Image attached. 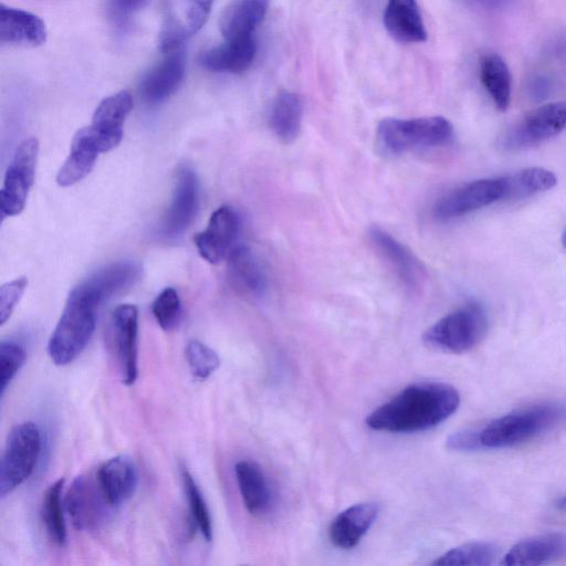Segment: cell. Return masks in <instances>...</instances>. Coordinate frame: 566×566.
Wrapping results in <instances>:
<instances>
[{
	"instance_id": "d6a6232c",
	"label": "cell",
	"mask_w": 566,
	"mask_h": 566,
	"mask_svg": "<svg viewBox=\"0 0 566 566\" xmlns=\"http://www.w3.org/2000/svg\"><path fill=\"white\" fill-rule=\"evenodd\" d=\"M182 488L188 501L192 524L207 542L212 539V521L206 500L191 473L181 469Z\"/></svg>"
},
{
	"instance_id": "ac0fdd59",
	"label": "cell",
	"mask_w": 566,
	"mask_h": 566,
	"mask_svg": "<svg viewBox=\"0 0 566 566\" xmlns=\"http://www.w3.org/2000/svg\"><path fill=\"white\" fill-rule=\"evenodd\" d=\"M96 479L106 500L117 507L129 500L138 485L137 468L128 455H116L103 462Z\"/></svg>"
},
{
	"instance_id": "5b68a950",
	"label": "cell",
	"mask_w": 566,
	"mask_h": 566,
	"mask_svg": "<svg viewBox=\"0 0 566 566\" xmlns=\"http://www.w3.org/2000/svg\"><path fill=\"white\" fill-rule=\"evenodd\" d=\"M489 318L479 303L470 302L440 318L422 335L429 348L462 354L474 348L485 337Z\"/></svg>"
},
{
	"instance_id": "ab89813d",
	"label": "cell",
	"mask_w": 566,
	"mask_h": 566,
	"mask_svg": "<svg viewBox=\"0 0 566 566\" xmlns=\"http://www.w3.org/2000/svg\"><path fill=\"white\" fill-rule=\"evenodd\" d=\"M149 0H106L108 14L116 21L123 22L144 8Z\"/></svg>"
},
{
	"instance_id": "603a6c76",
	"label": "cell",
	"mask_w": 566,
	"mask_h": 566,
	"mask_svg": "<svg viewBox=\"0 0 566 566\" xmlns=\"http://www.w3.org/2000/svg\"><path fill=\"white\" fill-rule=\"evenodd\" d=\"M234 475L245 510L258 517L268 514L272 493L262 468L254 461L241 460L234 465Z\"/></svg>"
},
{
	"instance_id": "7bdbcfd3",
	"label": "cell",
	"mask_w": 566,
	"mask_h": 566,
	"mask_svg": "<svg viewBox=\"0 0 566 566\" xmlns=\"http://www.w3.org/2000/svg\"><path fill=\"white\" fill-rule=\"evenodd\" d=\"M473 1L480 3L483 7L494 9V8H501L503 6H506L512 0H473Z\"/></svg>"
},
{
	"instance_id": "e575fe53",
	"label": "cell",
	"mask_w": 566,
	"mask_h": 566,
	"mask_svg": "<svg viewBox=\"0 0 566 566\" xmlns=\"http://www.w3.org/2000/svg\"><path fill=\"white\" fill-rule=\"evenodd\" d=\"M181 304L174 287L164 289L151 304V313L164 331H171L180 317Z\"/></svg>"
},
{
	"instance_id": "74e56055",
	"label": "cell",
	"mask_w": 566,
	"mask_h": 566,
	"mask_svg": "<svg viewBox=\"0 0 566 566\" xmlns=\"http://www.w3.org/2000/svg\"><path fill=\"white\" fill-rule=\"evenodd\" d=\"M28 285L25 276L17 277L0 287V324L3 325L13 313Z\"/></svg>"
},
{
	"instance_id": "60d3db41",
	"label": "cell",
	"mask_w": 566,
	"mask_h": 566,
	"mask_svg": "<svg viewBox=\"0 0 566 566\" xmlns=\"http://www.w3.org/2000/svg\"><path fill=\"white\" fill-rule=\"evenodd\" d=\"M447 447L457 451H474L482 449L479 429H467L451 434Z\"/></svg>"
},
{
	"instance_id": "277c9868",
	"label": "cell",
	"mask_w": 566,
	"mask_h": 566,
	"mask_svg": "<svg viewBox=\"0 0 566 566\" xmlns=\"http://www.w3.org/2000/svg\"><path fill=\"white\" fill-rule=\"evenodd\" d=\"M564 409L552 402L513 410L479 429L482 448H509L526 442L555 426Z\"/></svg>"
},
{
	"instance_id": "1f68e13d",
	"label": "cell",
	"mask_w": 566,
	"mask_h": 566,
	"mask_svg": "<svg viewBox=\"0 0 566 566\" xmlns=\"http://www.w3.org/2000/svg\"><path fill=\"white\" fill-rule=\"evenodd\" d=\"M499 548L489 542H471L453 547L437 557L432 565L488 566L494 563Z\"/></svg>"
},
{
	"instance_id": "9a60e30c",
	"label": "cell",
	"mask_w": 566,
	"mask_h": 566,
	"mask_svg": "<svg viewBox=\"0 0 566 566\" xmlns=\"http://www.w3.org/2000/svg\"><path fill=\"white\" fill-rule=\"evenodd\" d=\"M369 239L403 285L409 289H417L421 285L424 269L419 259L405 244L378 227L369 229Z\"/></svg>"
},
{
	"instance_id": "3957f363",
	"label": "cell",
	"mask_w": 566,
	"mask_h": 566,
	"mask_svg": "<svg viewBox=\"0 0 566 566\" xmlns=\"http://www.w3.org/2000/svg\"><path fill=\"white\" fill-rule=\"evenodd\" d=\"M453 137L452 124L442 116L385 118L379 122L376 132L379 150L389 156L448 145Z\"/></svg>"
},
{
	"instance_id": "8fae6325",
	"label": "cell",
	"mask_w": 566,
	"mask_h": 566,
	"mask_svg": "<svg viewBox=\"0 0 566 566\" xmlns=\"http://www.w3.org/2000/svg\"><path fill=\"white\" fill-rule=\"evenodd\" d=\"M503 177L464 184L440 198L433 207L438 220H451L504 199Z\"/></svg>"
},
{
	"instance_id": "d590c367",
	"label": "cell",
	"mask_w": 566,
	"mask_h": 566,
	"mask_svg": "<svg viewBox=\"0 0 566 566\" xmlns=\"http://www.w3.org/2000/svg\"><path fill=\"white\" fill-rule=\"evenodd\" d=\"M27 358L25 349L13 340L0 344V391L3 397L7 388L17 376Z\"/></svg>"
},
{
	"instance_id": "7402d4cb",
	"label": "cell",
	"mask_w": 566,
	"mask_h": 566,
	"mask_svg": "<svg viewBox=\"0 0 566 566\" xmlns=\"http://www.w3.org/2000/svg\"><path fill=\"white\" fill-rule=\"evenodd\" d=\"M43 20L29 11L0 6V43L39 46L46 41Z\"/></svg>"
},
{
	"instance_id": "836d02e7",
	"label": "cell",
	"mask_w": 566,
	"mask_h": 566,
	"mask_svg": "<svg viewBox=\"0 0 566 566\" xmlns=\"http://www.w3.org/2000/svg\"><path fill=\"white\" fill-rule=\"evenodd\" d=\"M185 356L192 376L199 380L209 378L220 366L217 352L197 339L188 342Z\"/></svg>"
},
{
	"instance_id": "f546056e",
	"label": "cell",
	"mask_w": 566,
	"mask_h": 566,
	"mask_svg": "<svg viewBox=\"0 0 566 566\" xmlns=\"http://www.w3.org/2000/svg\"><path fill=\"white\" fill-rule=\"evenodd\" d=\"M504 199L522 200L553 188L557 178L553 171L542 167L525 168L513 175L504 176Z\"/></svg>"
},
{
	"instance_id": "9c48e42d",
	"label": "cell",
	"mask_w": 566,
	"mask_h": 566,
	"mask_svg": "<svg viewBox=\"0 0 566 566\" xmlns=\"http://www.w3.org/2000/svg\"><path fill=\"white\" fill-rule=\"evenodd\" d=\"M65 507L75 530L90 532L99 528L113 506L103 494L96 475L81 474L70 485Z\"/></svg>"
},
{
	"instance_id": "8d00e7d4",
	"label": "cell",
	"mask_w": 566,
	"mask_h": 566,
	"mask_svg": "<svg viewBox=\"0 0 566 566\" xmlns=\"http://www.w3.org/2000/svg\"><path fill=\"white\" fill-rule=\"evenodd\" d=\"M190 38L185 22L168 14L159 32L158 46L164 54L180 50L182 43Z\"/></svg>"
},
{
	"instance_id": "484cf974",
	"label": "cell",
	"mask_w": 566,
	"mask_h": 566,
	"mask_svg": "<svg viewBox=\"0 0 566 566\" xmlns=\"http://www.w3.org/2000/svg\"><path fill=\"white\" fill-rule=\"evenodd\" d=\"M99 154L87 128L78 129L72 139L69 156L57 171V185L70 187L83 180L93 170Z\"/></svg>"
},
{
	"instance_id": "f6af8a7d",
	"label": "cell",
	"mask_w": 566,
	"mask_h": 566,
	"mask_svg": "<svg viewBox=\"0 0 566 566\" xmlns=\"http://www.w3.org/2000/svg\"><path fill=\"white\" fill-rule=\"evenodd\" d=\"M554 506L562 512H566V495L556 499Z\"/></svg>"
},
{
	"instance_id": "4dcf8cb0",
	"label": "cell",
	"mask_w": 566,
	"mask_h": 566,
	"mask_svg": "<svg viewBox=\"0 0 566 566\" xmlns=\"http://www.w3.org/2000/svg\"><path fill=\"white\" fill-rule=\"evenodd\" d=\"M64 478L54 481L45 490L41 505V516L49 538L59 547H63L67 539L66 525L62 509V491Z\"/></svg>"
},
{
	"instance_id": "4316f807",
	"label": "cell",
	"mask_w": 566,
	"mask_h": 566,
	"mask_svg": "<svg viewBox=\"0 0 566 566\" xmlns=\"http://www.w3.org/2000/svg\"><path fill=\"white\" fill-rule=\"evenodd\" d=\"M227 260L228 279L237 291L248 295H258L264 290V273L258 259L248 247H234Z\"/></svg>"
},
{
	"instance_id": "e0dca14e",
	"label": "cell",
	"mask_w": 566,
	"mask_h": 566,
	"mask_svg": "<svg viewBox=\"0 0 566 566\" xmlns=\"http://www.w3.org/2000/svg\"><path fill=\"white\" fill-rule=\"evenodd\" d=\"M379 512L380 507L375 502L357 503L345 509L328 527L331 543L340 549L356 547L377 520Z\"/></svg>"
},
{
	"instance_id": "cb8c5ba5",
	"label": "cell",
	"mask_w": 566,
	"mask_h": 566,
	"mask_svg": "<svg viewBox=\"0 0 566 566\" xmlns=\"http://www.w3.org/2000/svg\"><path fill=\"white\" fill-rule=\"evenodd\" d=\"M269 4L270 0H231L219 19L224 40L253 36L254 30L268 12Z\"/></svg>"
},
{
	"instance_id": "ba28073f",
	"label": "cell",
	"mask_w": 566,
	"mask_h": 566,
	"mask_svg": "<svg viewBox=\"0 0 566 566\" xmlns=\"http://www.w3.org/2000/svg\"><path fill=\"white\" fill-rule=\"evenodd\" d=\"M566 128V103H549L528 113L506 129L497 145L506 151L536 146Z\"/></svg>"
},
{
	"instance_id": "2e32d148",
	"label": "cell",
	"mask_w": 566,
	"mask_h": 566,
	"mask_svg": "<svg viewBox=\"0 0 566 566\" xmlns=\"http://www.w3.org/2000/svg\"><path fill=\"white\" fill-rule=\"evenodd\" d=\"M165 55L140 80L139 95L148 104H158L170 97L185 76L184 51L178 50Z\"/></svg>"
},
{
	"instance_id": "d6986e66",
	"label": "cell",
	"mask_w": 566,
	"mask_h": 566,
	"mask_svg": "<svg viewBox=\"0 0 566 566\" xmlns=\"http://www.w3.org/2000/svg\"><path fill=\"white\" fill-rule=\"evenodd\" d=\"M566 556V534L546 533L524 538L502 558L505 566L544 565Z\"/></svg>"
},
{
	"instance_id": "83f0119b",
	"label": "cell",
	"mask_w": 566,
	"mask_h": 566,
	"mask_svg": "<svg viewBox=\"0 0 566 566\" xmlns=\"http://www.w3.org/2000/svg\"><path fill=\"white\" fill-rule=\"evenodd\" d=\"M303 103L298 94L282 91L270 107L269 124L274 135L284 144L293 143L301 130Z\"/></svg>"
},
{
	"instance_id": "7c38bea8",
	"label": "cell",
	"mask_w": 566,
	"mask_h": 566,
	"mask_svg": "<svg viewBox=\"0 0 566 566\" xmlns=\"http://www.w3.org/2000/svg\"><path fill=\"white\" fill-rule=\"evenodd\" d=\"M199 208V181L196 172L188 166H181L177 174L172 197L165 213L160 233L171 239L184 233L195 220Z\"/></svg>"
},
{
	"instance_id": "ffe728a7",
	"label": "cell",
	"mask_w": 566,
	"mask_h": 566,
	"mask_svg": "<svg viewBox=\"0 0 566 566\" xmlns=\"http://www.w3.org/2000/svg\"><path fill=\"white\" fill-rule=\"evenodd\" d=\"M256 54V43L253 36L229 40L220 45L202 51L198 64L213 73L239 74L247 71Z\"/></svg>"
},
{
	"instance_id": "6da1fadb",
	"label": "cell",
	"mask_w": 566,
	"mask_h": 566,
	"mask_svg": "<svg viewBox=\"0 0 566 566\" xmlns=\"http://www.w3.org/2000/svg\"><path fill=\"white\" fill-rule=\"evenodd\" d=\"M460 405L458 390L441 381H421L401 389L366 418L373 430L409 433L431 429Z\"/></svg>"
},
{
	"instance_id": "8992f818",
	"label": "cell",
	"mask_w": 566,
	"mask_h": 566,
	"mask_svg": "<svg viewBox=\"0 0 566 566\" xmlns=\"http://www.w3.org/2000/svg\"><path fill=\"white\" fill-rule=\"evenodd\" d=\"M42 448L39 427L21 422L10 431L0 463V495L4 497L33 473Z\"/></svg>"
},
{
	"instance_id": "f35d334b",
	"label": "cell",
	"mask_w": 566,
	"mask_h": 566,
	"mask_svg": "<svg viewBox=\"0 0 566 566\" xmlns=\"http://www.w3.org/2000/svg\"><path fill=\"white\" fill-rule=\"evenodd\" d=\"M185 24L191 35L197 33L207 22L214 0H182Z\"/></svg>"
},
{
	"instance_id": "5bb4252c",
	"label": "cell",
	"mask_w": 566,
	"mask_h": 566,
	"mask_svg": "<svg viewBox=\"0 0 566 566\" xmlns=\"http://www.w3.org/2000/svg\"><path fill=\"white\" fill-rule=\"evenodd\" d=\"M132 108L133 97L128 91H119L98 104L88 126L102 153H107L119 145L123 138V125Z\"/></svg>"
},
{
	"instance_id": "44dd1931",
	"label": "cell",
	"mask_w": 566,
	"mask_h": 566,
	"mask_svg": "<svg viewBox=\"0 0 566 566\" xmlns=\"http://www.w3.org/2000/svg\"><path fill=\"white\" fill-rule=\"evenodd\" d=\"M142 268L135 261H118L93 273L78 285L99 306L114 295L132 286L140 276Z\"/></svg>"
},
{
	"instance_id": "7a4b0ae2",
	"label": "cell",
	"mask_w": 566,
	"mask_h": 566,
	"mask_svg": "<svg viewBox=\"0 0 566 566\" xmlns=\"http://www.w3.org/2000/svg\"><path fill=\"white\" fill-rule=\"evenodd\" d=\"M97 308L80 285L70 292L48 343L49 356L55 365L71 364L86 348L95 331Z\"/></svg>"
},
{
	"instance_id": "52a82bcc",
	"label": "cell",
	"mask_w": 566,
	"mask_h": 566,
	"mask_svg": "<svg viewBox=\"0 0 566 566\" xmlns=\"http://www.w3.org/2000/svg\"><path fill=\"white\" fill-rule=\"evenodd\" d=\"M38 154L39 142L35 137L25 138L17 146L0 190L2 218L18 216L24 209L34 182Z\"/></svg>"
},
{
	"instance_id": "f1b7e54d",
	"label": "cell",
	"mask_w": 566,
	"mask_h": 566,
	"mask_svg": "<svg viewBox=\"0 0 566 566\" xmlns=\"http://www.w3.org/2000/svg\"><path fill=\"white\" fill-rule=\"evenodd\" d=\"M480 78L495 107L505 112L511 103L512 76L505 61L496 53L480 60Z\"/></svg>"
},
{
	"instance_id": "30bf717a",
	"label": "cell",
	"mask_w": 566,
	"mask_h": 566,
	"mask_svg": "<svg viewBox=\"0 0 566 566\" xmlns=\"http://www.w3.org/2000/svg\"><path fill=\"white\" fill-rule=\"evenodd\" d=\"M109 342L124 385L132 386L138 376V310L120 304L112 313Z\"/></svg>"
},
{
	"instance_id": "d4e9b609",
	"label": "cell",
	"mask_w": 566,
	"mask_h": 566,
	"mask_svg": "<svg viewBox=\"0 0 566 566\" xmlns=\"http://www.w3.org/2000/svg\"><path fill=\"white\" fill-rule=\"evenodd\" d=\"M384 25L397 42L421 43L427 40V30L416 0H388Z\"/></svg>"
},
{
	"instance_id": "bcb514c9",
	"label": "cell",
	"mask_w": 566,
	"mask_h": 566,
	"mask_svg": "<svg viewBox=\"0 0 566 566\" xmlns=\"http://www.w3.org/2000/svg\"><path fill=\"white\" fill-rule=\"evenodd\" d=\"M562 244L566 249V229L564 230V232L562 234Z\"/></svg>"
},
{
	"instance_id": "4fadbf2b",
	"label": "cell",
	"mask_w": 566,
	"mask_h": 566,
	"mask_svg": "<svg viewBox=\"0 0 566 566\" xmlns=\"http://www.w3.org/2000/svg\"><path fill=\"white\" fill-rule=\"evenodd\" d=\"M239 229L240 218L235 209L228 205L219 207L210 216L206 229L193 238L198 253L212 264L227 259L234 248Z\"/></svg>"
},
{
	"instance_id": "b9f144b4",
	"label": "cell",
	"mask_w": 566,
	"mask_h": 566,
	"mask_svg": "<svg viewBox=\"0 0 566 566\" xmlns=\"http://www.w3.org/2000/svg\"><path fill=\"white\" fill-rule=\"evenodd\" d=\"M548 90V83L542 77L535 78L531 86V93L535 98H543L547 95Z\"/></svg>"
},
{
	"instance_id": "ee69618b",
	"label": "cell",
	"mask_w": 566,
	"mask_h": 566,
	"mask_svg": "<svg viewBox=\"0 0 566 566\" xmlns=\"http://www.w3.org/2000/svg\"><path fill=\"white\" fill-rule=\"evenodd\" d=\"M554 53L556 56L566 57V35L560 38L555 44H554Z\"/></svg>"
}]
</instances>
